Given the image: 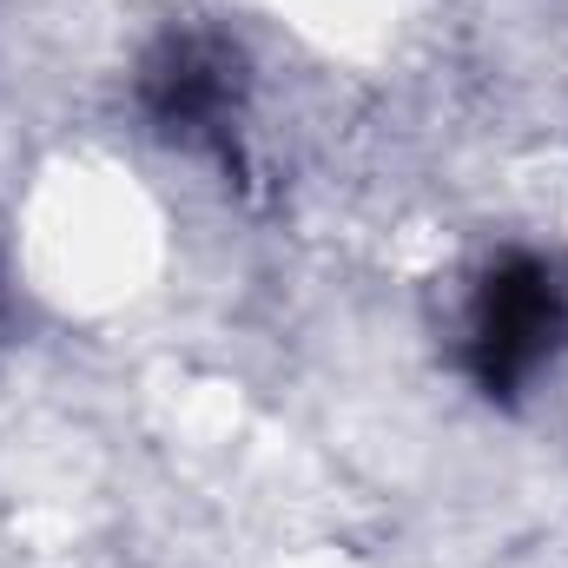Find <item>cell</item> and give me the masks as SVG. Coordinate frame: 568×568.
Listing matches in <instances>:
<instances>
[{
    "label": "cell",
    "mask_w": 568,
    "mask_h": 568,
    "mask_svg": "<svg viewBox=\"0 0 568 568\" xmlns=\"http://www.w3.org/2000/svg\"><path fill=\"white\" fill-rule=\"evenodd\" d=\"M556 324H562V304L549 291V272L523 265L489 291V317H483V351L489 364L509 377V371H529L549 344H556Z\"/></svg>",
    "instance_id": "cell-1"
}]
</instances>
